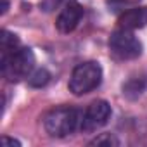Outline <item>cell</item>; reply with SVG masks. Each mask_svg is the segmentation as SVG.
Wrapping results in <instances>:
<instances>
[{
    "label": "cell",
    "mask_w": 147,
    "mask_h": 147,
    "mask_svg": "<svg viewBox=\"0 0 147 147\" xmlns=\"http://www.w3.org/2000/svg\"><path fill=\"white\" fill-rule=\"evenodd\" d=\"M82 113L78 107L71 106H61L52 111H49L43 118V128L50 137H67L80 130L82 125Z\"/></svg>",
    "instance_id": "cell-1"
},
{
    "label": "cell",
    "mask_w": 147,
    "mask_h": 147,
    "mask_svg": "<svg viewBox=\"0 0 147 147\" xmlns=\"http://www.w3.org/2000/svg\"><path fill=\"white\" fill-rule=\"evenodd\" d=\"M35 66V55L31 49L26 47H18L7 54H2L0 61V69L2 76L7 82H19L23 78H28Z\"/></svg>",
    "instance_id": "cell-2"
},
{
    "label": "cell",
    "mask_w": 147,
    "mask_h": 147,
    "mask_svg": "<svg viewBox=\"0 0 147 147\" xmlns=\"http://www.w3.org/2000/svg\"><path fill=\"white\" fill-rule=\"evenodd\" d=\"M102 82V67L95 61H87L75 66L71 76H69V92L75 95H85L95 90Z\"/></svg>",
    "instance_id": "cell-3"
},
{
    "label": "cell",
    "mask_w": 147,
    "mask_h": 147,
    "mask_svg": "<svg viewBox=\"0 0 147 147\" xmlns=\"http://www.w3.org/2000/svg\"><path fill=\"white\" fill-rule=\"evenodd\" d=\"M109 50L116 59L130 61L142 54V43L130 30L118 28L109 38Z\"/></svg>",
    "instance_id": "cell-4"
},
{
    "label": "cell",
    "mask_w": 147,
    "mask_h": 147,
    "mask_svg": "<svg viewBox=\"0 0 147 147\" xmlns=\"http://www.w3.org/2000/svg\"><path fill=\"white\" fill-rule=\"evenodd\" d=\"M111 106L106 100H94L83 113H82V125L80 130L85 133H92L97 131L99 128H102L104 125H107V121L111 119Z\"/></svg>",
    "instance_id": "cell-5"
},
{
    "label": "cell",
    "mask_w": 147,
    "mask_h": 147,
    "mask_svg": "<svg viewBox=\"0 0 147 147\" xmlns=\"http://www.w3.org/2000/svg\"><path fill=\"white\" fill-rule=\"evenodd\" d=\"M83 7L75 2V0H69V2L64 4L62 11L59 12L57 19H55V28L61 31V33H71L75 31L76 26L80 24V21L83 19Z\"/></svg>",
    "instance_id": "cell-6"
},
{
    "label": "cell",
    "mask_w": 147,
    "mask_h": 147,
    "mask_svg": "<svg viewBox=\"0 0 147 147\" xmlns=\"http://www.w3.org/2000/svg\"><path fill=\"white\" fill-rule=\"evenodd\" d=\"M147 26V7H131L125 12L119 14V19H118V28L121 30H138V28H144Z\"/></svg>",
    "instance_id": "cell-7"
},
{
    "label": "cell",
    "mask_w": 147,
    "mask_h": 147,
    "mask_svg": "<svg viewBox=\"0 0 147 147\" xmlns=\"http://www.w3.org/2000/svg\"><path fill=\"white\" fill-rule=\"evenodd\" d=\"M145 88H147V76H145V75H133V76H130V78L123 83V87H121L123 95H125L126 99H130V100L138 99V97L145 92Z\"/></svg>",
    "instance_id": "cell-8"
},
{
    "label": "cell",
    "mask_w": 147,
    "mask_h": 147,
    "mask_svg": "<svg viewBox=\"0 0 147 147\" xmlns=\"http://www.w3.org/2000/svg\"><path fill=\"white\" fill-rule=\"evenodd\" d=\"M18 47H19V38L14 33L4 30L2 31V36H0V50H2V54H7V52L14 50Z\"/></svg>",
    "instance_id": "cell-9"
},
{
    "label": "cell",
    "mask_w": 147,
    "mask_h": 147,
    "mask_svg": "<svg viewBox=\"0 0 147 147\" xmlns=\"http://www.w3.org/2000/svg\"><path fill=\"white\" fill-rule=\"evenodd\" d=\"M50 80V75H49V71L40 67V69H35L31 71V75L28 76V83L35 88H40V87H45Z\"/></svg>",
    "instance_id": "cell-10"
},
{
    "label": "cell",
    "mask_w": 147,
    "mask_h": 147,
    "mask_svg": "<svg viewBox=\"0 0 147 147\" xmlns=\"http://www.w3.org/2000/svg\"><path fill=\"white\" fill-rule=\"evenodd\" d=\"M140 0H107V5L111 12H125L131 7H137Z\"/></svg>",
    "instance_id": "cell-11"
},
{
    "label": "cell",
    "mask_w": 147,
    "mask_h": 147,
    "mask_svg": "<svg viewBox=\"0 0 147 147\" xmlns=\"http://www.w3.org/2000/svg\"><path fill=\"white\" fill-rule=\"evenodd\" d=\"M119 144V140L114 137V135H111V133H100L99 137H95L92 142H90V145H118Z\"/></svg>",
    "instance_id": "cell-12"
},
{
    "label": "cell",
    "mask_w": 147,
    "mask_h": 147,
    "mask_svg": "<svg viewBox=\"0 0 147 147\" xmlns=\"http://www.w3.org/2000/svg\"><path fill=\"white\" fill-rule=\"evenodd\" d=\"M61 2H69V0H45L43 2V7H45V11H50V9H54L55 5H59Z\"/></svg>",
    "instance_id": "cell-13"
},
{
    "label": "cell",
    "mask_w": 147,
    "mask_h": 147,
    "mask_svg": "<svg viewBox=\"0 0 147 147\" xmlns=\"http://www.w3.org/2000/svg\"><path fill=\"white\" fill-rule=\"evenodd\" d=\"M2 144L4 145H19V142L16 138H9V137H2Z\"/></svg>",
    "instance_id": "cell-14"
},
{
    "label": "cell",
    "mask_w": 147,
    "mask_h": 147,
    "mask_svg": "<svg viewBox=\"0 0 147 147\" xmlns=\"http://www.w3.org/2000/svg\"><path fill=\"white\" fill-rule=\"evenodd\" d=\"M7 7H9V2H7V0H2V14L7 12Z\"/></svg>",
    "instance_id": "cell-15"
}]
</instances>
